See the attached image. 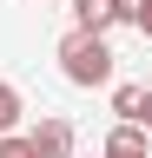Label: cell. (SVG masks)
I'll list each match as a JSON object with an SVG mask.
<instances>
[{
  "label": "cell",
  "mask_w": 152,
  "mask_h": 158,
  "mask_svg": "<svg viewBox=\"0 0 152 158\" xmlns=\"http://www.w3.org/2000/svg\"><path fill=\"white\" fill-rule=\"evenodd\" d=\"M60 73L73 86H112V46L99 33H66L60 40Z\"/></svg>",
  "instance_id": "1"
},
{
  "label": "cell",
  "mask_w": 152,
  "mask_h": 158,
  "mask_svg": "<svg viewBox=\"0 0 152 158\" xmlns=\"http://www.w3.org/2000/svg\"><path fill=\"white\" fill-rule=\"evenodd\" d=\"M27 152L33 158H73V125L66 118H40V125L27 132Z\"/></svg>",
  "instance_id": "2"
},
{
  "label": "cell",
  "mask_w": 152,
  "mask_h": 158,
  "mask_svg": "<svg viewBox=\"0 0 152 158\" xmlns=\"http://www.w3.org/2000/svg\"><path fill=\"white\" fill-rule=\"evenodd\" d=\"M119 27V7H112V0H73V33H112Z\"/></svg>",
  "instance_id": "3"
},
{
  "label": "cell",
  "mask_w": 152,
  "mask_h": 158,
  "mask_svg": "<svg viewBox=\"0 0 152 158\" xmlns=\"http://www.w3.org/2000/svg\"><path fill=\"white\" fill-rule=\"evenodd\" d=\"M106 158H145V132L139 125H112L106 132Z\"/></svg>",
  "instance_id": "4"
},
{
  "label": "cell",
  "mask_w": 152,
  "mask_h": 158,
  "mask_svg": "<svg viewBox=\"0 0 152 158\" xmlns=\"http://www.w3.org/2000/svg\"><path fill=\"white\" fill-rule=\"evenodd\" d=\"M27 118V99H20V86H7L0 79V138H13V125Z\"/></svg>",
  "instance_id": "5"
},
{
  "label": "cell",
  "mask_w": 152,
  "mask_h": 158,
  "mask_svg": "<svg viewBox=\"0 0 152 158\" xmlns=\"http://www.w3.org/2000/svg\"><path fill=\"white\" fill-rule=\"evenodd\" d=\"M139 99H145V86H112V112H119V125H139Z\"/></svg>",
  "instance_id": "6"
},
{
  "label": "cell",
  "mask_w": 152,
  "mask_h": 158,
  "mask_svg": "<svg viewBox=\"0 0 152 158\" xmlns=\"http://www.w3.org/2000/svg\"><path fill=\"white\" fill-rule=\"evenodd\" d=\"M0 158H33V152H27V138H0Z\"/></svg>",
  "instance_id": "7"
},
{
  "label": "cell",
  "mask_w": 152,
  "mask_h": 158,
  "mask_svg": "<svg viewBox=\"0 0 152 158\" xmlns=\"http://www.w3.org/2000/svg\"><path fill=\"white\" fill-rule=\"evenodd\" d=\"M139 132H152V86H145V99H139Z\"/></svg>",
  "instance_id": "8"
},
{
  "label": "cell",
  "mask_w": 152,
  "mask_h": 158,
  "mask_svg": "<svg viewBox=\"0 0 152 158\" xmlns=\"http://www.w3.org/2000/svg\"><path fill=\"white\" fill-rule=\"evenodd\" d=\"M139 33H145V40H152V0H145V20H139Z\"/></svg>",
  "instance_id": "9"
}]
</instances>
